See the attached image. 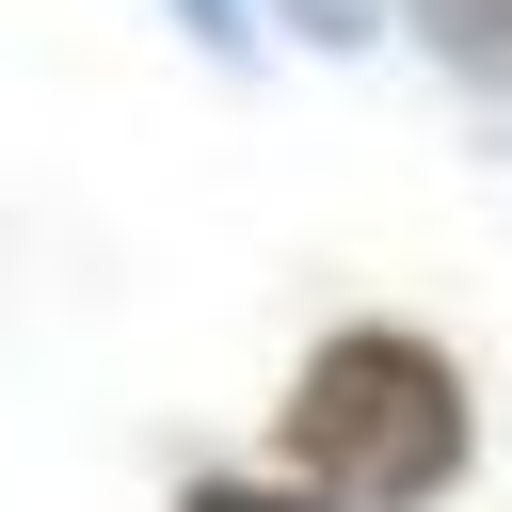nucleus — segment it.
Masks as SVG:
<instances>
[{"instance_id": "7ed1b4c3", "label": "nucleus", "mask_w": 512, "mask_h": 512, "mask_svg": "<svg viewBox=\"0 0 512 512\" xmlns=\"http://www.w3.org/2000/svg\"><path fill=\"white\" fill-rule=\"evenodd\" d=\"M176 512H336V496H304V480H224V464H208V480H176Z\"/></svg>"}, {"instance_id": "f03ea898", "label": "nucleus", "mask_w": 512, "mask_h": 512, "mask_svg": "<svg viewBox=\"0 0 512 512\" xmlns=\"http://www.w3.org/2000/svg\"><path fill=\"white\" fill-rule=\"evenodd\" d=\"M448 80H480V96H512V0H384Z\"/></svg>"}, {"instance_id": "20e7f679", "label": "nucleus", "mask_w": 512, "mask_h": 512, "mask_svg": "<svg viewBox=\"0 0 512 512\" xmlns=\"http://www.w3.org/2000/svg\"><path fill=\"white\" fill-rule=\"evenodd\" d=\"M256 16H288L304 48H368V32H384V0H256Z\"/></svg>"}, {"instance_id": "f257e3e1", "label": "nucleus", "mask_w": 512, "mask_h": 512, "mask_svg": "<svg viewBox=\"0 0 512 512\" xmlns=\"http://www.w3.org/2000/svg\"><path fill=\"white\" fill-rule=\"evenodd\" d=\"M464 464H480V384L448 336H416V320L304 336V368L272 400V480H304L336 512H448Z\"/></svg>"}, {"instance_id": "39448f33", "label": "nucleus", "mask_w": 512, "mask_h": 512, "mask_svg": "<svg viewBox=\"0 0 512 512\" xmlns=\"http://www.w3.org/2000/svg\"><path fill=\"white\" fill-rule=\"evenodd\" d=\"M160 16H176L208 64H240V48H256V0H160Z\"/></svg>"}]
</instances>
